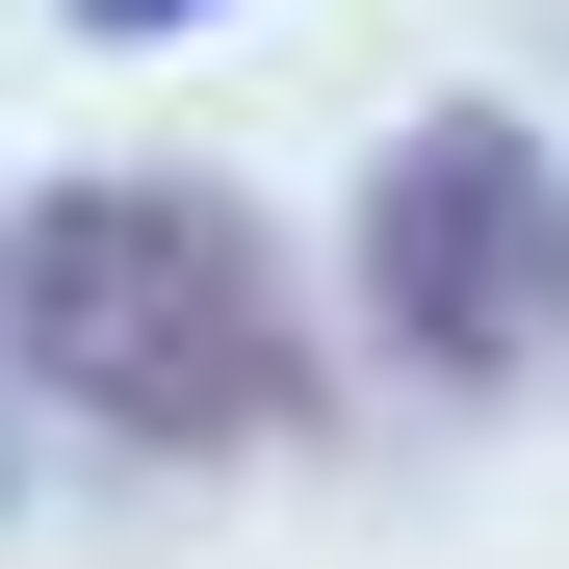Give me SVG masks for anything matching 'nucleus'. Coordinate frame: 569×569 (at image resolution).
I'll return each mask as SVG.
<instances>
[{
	"label": "nucleus",
	"instance_id": "nucleus-1",
	"mask_svg": "<svg viewBox=\"0 0 569 569\" xmlns=\"http://www.w3.org/2000/svg\"><path fill=\"white\" fill-rule=\"evenodd\" d=\"M0 362L130 440V466H259L311 440V284H284V233L233 208V181L181 156H78L0 208Z\"/></svg>",
	"mask_w": 569,
	"mask_h": 569
},
{
	"label": "nucleus",
	"instance_id": "nucleus-2",
	"mask_svg": "<svg viewBox=\"0 0 569 569\" xmlns=\"http://www.w3.org/2000/svg\"><path fill=\"white\" fill-rule=\"evenodd\" d=\"M337 311L415 362V389H518L569 362V156L518 104H415L337 208Z\"/></svg>",
	"mask_w": 569,
	"mask_h": 569
},
{
	"label": "nucleus",
	"instance_id": "nucleus-3",
	"mask_svg": "<svg viewBox=\"0 0 569 569\" xmlns=\"http://www.w3.org/2000/svg\"><path fill=\"white\" fill-rule=\"evenodd\" d=\"M78 52H181V27H233V0H52Z\"/></svg>",
	"mask_w": 569,
	"mask_h": 569
}]
</instances>
